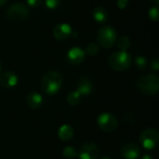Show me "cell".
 Listing matches in <instances>:
<instances>
[{"label":"cell","mask_w":159,"mask_h":159,"mask_svg":"<svg viewBox=\"0 0 159 159\" xmlns=\"http://www.w3.org/2000/svg\"><path fill=\"white\" fill-rule=\"evenodd\" d=\"M62 86V76L61 75L54 70L47 72L41 82L42 91L48 95H54L59 92Z\"/></svg>","instance_id":"cell-1"},{"label":"cell","mask_w":159,"mask_h":159,"mask_svg":"<svg viewBox=\"0 0 159 159\" xmlns=\"http://www.w3.org/2000/svg\"><path fill=\"white\" fill-rule=\"evenodd\" d=\"M137 89L144 95H156L159 90V78L155 74L141 76L136 82Z\"/></svg>","instance_id":"cell-2"},{"label":"cell","mask_w":159,"mask_h":159,"mask_svg":"<svg viewBox=\"0 0 159 159\" xmlns=\"http://www.w3.org/2000/svg\"><path fill=\"white\" fill-rule=\"evenodd\" d=\"M109 66L116 71H125L130 67L131 56L128 51L119 50L113 53L108 59Z\"/></svg>","instance_id":"cell-3"},{"label":"cell","mask_w":159,"mask_h":159,"mask_svg":"<svg viewBox=\"0 0 159 159\" xmlns=\"http://www.w3.org/2000/svg\"><path fill=\"white\" fill-rule=\"evenodd\" d=\"M117 39L116 31L108 25L102 26L99 29L97 33V42L100 47L103 48H112Z\"/></svg>","instance_id":"cell-4"},{"label":"cell","mask_w":159,"mask_h":159,"mask_svg":"<svg viewBox=\"0 0 159 159\" xmlns=\"http://www.w3.org/2000/svg\"><path fill=\"white\" fill-rule=\"evenodd\" d=\"M29 15V8L25 4L14 3L7 9V18L14 22L23 21Z\"/></svg>","instance_id":"cell-5"},{"label":"cell","mask_w":159,"mask_h":159,"mask_svg":"<svg viewBox=\"0 0 159 159\" xmlns=\"http://www.w3.org/2000/svg\"><path fill=\"white\" fill-rule=\"evenodd\" d=\"M159 141V133L157 129L149 128L143 131L140 136V143L143 148L152 150L156 148Z\"/></svg>","instance_id":"cell-6"},{"label":"cell","mask_w":159,"mask_h":159,"mask_svg":"<svg viewBox=\"0 0 159 159\" xmlns=\"http://www.w3.org/2000/svg\"><path fill=\"white\" fill-rule=\"evenodd\" d=\"M99 128L105 132H113L118 127L116 117L110 113H102L97 118Z\"/></svg>","instance_id":"cell-7"},{"label":"cell","mask_w":159,"mask_h":159,"mask_svg":"<svg viewBox=\"0 0 159 159\" xmlns=\"http://www.w3.org/2000/svg\"><path fill=\"white\" fill-rule=\"evenodd\" d=\"M99 156V147L93 143H88L82 145L77 152L79 159H96Z\"/></svg>","instance_id":"cell-8"},{"label":"cell","mask_w":159,"mask_h":159,"mask_svg":"<svg viewBox=\"0 0 159 159\" xmlns=\"http://www.w3.org/2000/svg\"><path fill=\"white\" fill-rule=\"evenodd\" d=\"M72 34H73L72 26L65 22L57 24L53 29V36L58 40H65L70 36H72Z\"/></svg>","instance_id":"cell-9"},{"label":"cell","mask_w":159,"mask_h":159,"mask_svg":"<svg viewBox=\"0 0 159 159\" xmlns=\"http://www.w3.org/2000/svg\"><path fill=\"white\" fill-rule=\"evenodd\" d=\"M85 57H86L85 50H83L81 48H78V47H74L70 48L66 54V59L68 62H70L71 64H75V65L83 62L85 60Z\"/></svg>","instance_id":"cell-10"},{"label":"cell","mask_w":159,"mask_h":159,"mask_svg":"<svg viewBox=\"0 0 159 159\" xmlns=\"http://www.w3.org/2000/svg\"><path fill=\"white\" fill-rule=\"evenodd\" d=\"M120 153L125 159H138L141 154V150L137 144L133 143H128L121 147Z\"/></svg>","instance_id":"cell-11"},{"label":"cell","mask_w":159,"mask_h":159,"mask_svg":"<svg viewBox=\"0 0 159 159\" xmlns=\"http://www.w3.org/2000/svg\"><path fill=\"white\" fill-rule=\"evenodd\" d=\"M19 82V78L14 72L7 71L0 75V84L6 89H11L16 87Z\"/></svg>","instance_id":"cell-12"},{"label":"cell","mask_w":159,"mask_h":159,"mask_svg":"<svg viewBox=\"0 0 159 159\" xmlns=\"http://www.w3.org/2000/svg\"><path fill=\"white\" fill-rule=\"evenodd\" d=\"M76 90L81 96H89V95H90L91 92L93 91V83H92V81L89 77H82L79 80L78 84H77Z\"/></svg>","instance_id":"cell-13"},{"label":"cell","mask_w":159,"mask_h":159,"mask_svg":"<svg viewBox=\"0 0 159 159\" xmlns=\"http://www.w3.org/2000/svg\"><path fill=\"white\" fill-rule=\"evenodd\" d=\"M26 103L32 109H38L43 103V97L38 92H30L26 97Z\"/></svg>","instance_id":"cell-14"},{"label":"cell","mask_w":159,"mask_h":159,"mask_svg":"<svg viewBox=\"0 0 159 159\" xmlns=\"http://www.w3.org/2000/svg\"><path fill=\"white\" fill-rule=\"evenodd\" d=\"M92 17L93 19L99 22V23H103L107 20L108 19V13L106 9L102 7H96L92 10Z\"/></svg>","instance_id":"cell-15"},{"label":"cell","mask_w":159,"mask_h":159,"mask_svg":"<svg viewBox=\"0 0 159 159\" xmlns=\"http://www.w3.org/2000/svg\"><path fill=\"white\" fill-rule=\"evenodd\" d=\"M58 136L60 140L63 142H67L71 140L74 136V129L69 125H62L58 130Z\"/></svg>","instance_id":"cell-16"},{"label":"cell","mask_w":159,"mask_h":159,"mask_svg":"<svg viewBox=\"0 0 159 159\" xmlns=\"http://www.w3.org/2000/svg\"><path fill=\"white\" fill-rule=\"evenodd\" d=\"M116 45H117V48L120 49V50H123V51H127L129 48H130V39L127 36V35H122L120 36L118 39H116Z\"/></svg>","instance_id":"cell-17"},{"label":"cell","mask_w":159,"mask_h":159,"mask_svg":"<svg viewBox=\"0 0 159 159\" xmlns=\"http://www.w3.org/2000/svg\"><path fill=\"white\" fill-rule=\"evenodd\" d=\"M81 98L82 96L77 92V90H74L69 92V94L67 95V102L72 106H75L80 102Z\"/></svg>","instance_id":"cell-18"},{"label":"cell","mask_w":159,"mask_h":159,"mask_svg":"<svg viewBox=\"0 0 159 159\" xmlns=\"http://www.w3.org/2000/svg\"><path fill=\"white\" fill-rule=\"evenodd\" d=\"M99 49H100V48H99V45L97 43H89L86 47L85 53L89 55V56H94V55L98 54Z\"/></svg>","instance_id":"cell-19"},{"label":"cell","mask_w":159,"mask_h":159,"mask_svg":"<svg viewBox=\"0 0 159 159\" xmlns=\"http://www.w3.org/2000/svg\"><path fill=\"white\" fill-rule=\"evenodd\" d=\"M62 155L67 159H74L77 157V151L72 146H67L63 149Z\"/></svg>","instance_id":"cell-20"},{"label":"cell","mask_w":159,"mask_h":159,"mask_svg":"<svg viewBox=\"0 0 159 159\" xmlns=\"http://www.w3.org/2000/svg\"><path fill=\"white\" fill-rule=\"evenodd\" d=\"M148 16H149V19L154 20V21H158L159 19V7L158 6L155 5L153 7H150V9L148 10Z\"/></svg>","instance_id":"cell-21"},{"label":"cell","mask_w":159,"mask_h":159,"mask_svg":"<svg viewBox=\"0 0 159 159\" xmlns=\"http://www.w3.org/2000/svg\"><path fill=\"white\" fill-rule=\"evenodd\" d=\"M135 64L141 70L145 69L146 66H147V60L143 56H137L135 58Z\"/></svg>","instance_id":"cell-22"},{"label":"cell","mask_w":159,"mask_h":159,"mask_svg":"<svg viewBox=\"0 0 159 159\" xmlns=\"http://www.w3.org/2000/svg\"><path fill=\"white\" fill-rule=\"evenodd\" d=\"M44 1H45V6L47 7V8L50 10L56 9L61 4V0H44Z\"/></svg>","instance_id":"cell-23"},{"label":"cell","mask_w":159,"mask_h":159,"mask_svg":"<svg viewBox=\"0 0 159 159\" xmlns=\"http://www.w3.org/2000/svg\"><path fill=\"white\" fill-rule=\"evenodd\" d=\"M27 6L32 8H36L42 4V0H26Z\"/></svg>","instance_id":"cell-24"},{"label":"cell","mask_w":159,"mask_h":159,"mask_svg":"<svg viewBox=\"0 0 159 159\" xmlns=\"http://www.w3.org/2000/svg\"><path fill=\"white\" fill-rule=\"evenodd\" d=\"M150 66H151V69H152L153 71H155V72H157V71L159 70L158 59H157V58H155V59H153V60H152V61H151V64H150Z\"/></svg>","instance_id":"cell-25"},{"label":"cell","mask_w":159,"mask_h":159,"mask_svg":"<svg viewBox=\"0 0 159 159\" xmlns=\"http://www.w3.org/2000/svg\"><path fill=\"white\" fill-rule=\"evenodd\" d=\"M129 0H117V7L119 9H125L129 5Z\"/></svg>","instance_id":"cell-26"},{"label":"cell","mask_w":159,"mask_h":159,"mask_svg":"<svg viewBox=\"0 0 159 159\" xmlns=\"http://www.w3.org/2000/svg\"><path fill=\"white\" fill-rule=\"evenodd\" d=\"M124 121L128 124H131V123H134V117L132 115H126L124 116Z\"/></svg>","instance_id":"cell-27"},{"label":"cell","mask_w":159,"mask_h":159,"mask_svg":"<svg viewBox=\"0 0 159 159\" xmlns=\"http://www.w3.org/2000/svg\"><path fill=\"white\" fill-rule=\"evenodd\" d=\"M141 159H154V157L152 156H150V155H144V156L142 157Z\"/></svg>","instance_id":"cell-28"},{"label":"cell","mask_w":159,"mask_h":159,"mask_svg":"<svg viewBox=\"0 0 159 159\" xmlns=\"http://www.w3.org/2000/svg\"><path fill=\"white\" fill-rule=\"evenodd\" d=\"M7 2V0H0V7L4 6Z\"/></svg>","instance_id":"cell-29"},{"label":"cell","mask_w":159,"mask_h":159,"mask_svg":"<svg viewBox=\"0 0 159 159\" xmlns=\"http://www.w3.org/2000/svg\"><path fill=\"white\" fill-rule=\"evenodd\" d=\"M154 5H157V6H158L159 4V0H150Z\"/></svg>","instance_id":"cell-30"},{"label":"cell","mask_w":159,"mask_h":159,"mask_svg":"<svg viewBox=\"0 0 159 159\" xmlns=\"http://www.w3.org/2000/svg\"><path fill=\"white\" fill-rule=\"evenodd\" d=\"M1 72H2V64L0 62V75H1Z\"/></svg>","instance_id":"cell-31"},{"label":"cell","mask_w":159,"mask_h":159,"mask_svg":"<svg viewBox=\"0 0 159 159\" xmlns=\"http://www.w3.org/2000/svg\"><path fill=\"white\" fill-rule=\"evenodd\" d=\"M102 159H111V158H109V157H103V158H102Z\"/></svg>","instance_id":"cell-32"}]
</instances>
